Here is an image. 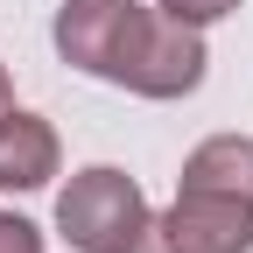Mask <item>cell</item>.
<instances>
[{
  "instance_id": "2",
  "label": "cell",
  "mask_w": 253,
  "mask_h": 253,
  "mask_svg": "<svg viewBox=\"0 0 253 253\" xmlns=\"http://www.w3.org/2000/svg\"><path fill=\"white\" fill-rule=\"evenodd\" d=\"M134 253H253V197L176 190L169 211H148Z\"/></svg>"
},
{
  "instance_id": "9",
  "label": "cell",
  "mask_w": 253,
  "mask_h": 253,
  "mask_svg": "<svg viewBox=\"0 0 253 253\" xmlns=\"http://www.w3.org/2000/svg\"><path fill=\"white\" fill-rule=\"evenodd\" d=\"M0 113H14V78H7V63H0Z\"/></svg>"
},
{
  "instance_id": "5",
  "label": "cell",
  "mask_w": 253,
  "mask_h": 253,
  "mask_svg": "<svg viewBox=\"0 0 253 253\" xmlns=\"http://www.w3.org/2000/svg\"><path fill=\"white\" fill-rule=\"evenodd\" d=\"M63 169V141L42 113H0V190L7 197H28V190H42L49 176Z\"/></svg>"
},
{
  "instance_id": "4",
  "label": "cell",
  "mask_w": 253,
  "mask_h": 253,
  "mask_svg": "<svg viewBox=\"0 0 253 253\" xmlns=\"http://www.w3.org/2000/svg\"><path fill=\"white\" fill-rule=\"evenodd\" d=\"M204 71H211L204 28H190V21L155 7L148 28H141V42H134V56H126V71H120V84L134 99H190L204 84Z\"/></svg>"
},
{
  "instance_id": "7",
  "label": "cell",
  "mask_w": 253,
  "mask_h": 253,
  "mask_svg": "<svg viewBox=\"0 0 253 253\" xmlns=\"http://www.w3.org/2000/svg\"><path fill=\"white\" fill-rule=\"evenodd\" d=\"M162 14H176V21H190V28H211V21H225L239 0H155Z\"/></svg>"
},
{
  "instance_id": "6",
  "label": "cell",
  "mask_w": 253,
  "mask_h": 253,
  "mask_svg": "<svg viewBox=\"0 0 253 253\" xmlns=\"http://www.w3.org/2000/svg\"><path fill=\"white\" fill-rule=\"evenodd\" d=\"M176 190H218V197H253V134H211L183 155Z\"/></svg>"
},
{
  "instance_id": "8",
  "label": "cell",
  "mask_w": 253,
  "mask_h": 253,
  "mask_svg": "<svg viewBox=\"0 0 253 253\" xmlns=\"http://www.w3.org/2000/svg\"><path fill=\"white\" fill-rule=\"evenodd\" d=\"M0 253H42V232H36V218H21V211H0Z\"/></svg>"
},
{
  "instance_id": "1",
  "label": "cell",
  "mask_w": 253,
  "mask_h": 253,
  "mask_svg": "<svg viewBox=\"0 0 253 253\" xmlns=\"http://www.w3.org/2000/svg\"><path fill=\"white\" fill-rule=\"evenodd\" d=\"M141 225H148V197L113 162H91L56 190V232L78 253H134Z\"/></svg>"
},
{
  "instance_id": "3",
  "label": "cell",
  "mask_w": 253,
  "mask_h": 253,
  "mask_svg": "<svg viewBox=\"0 0 253 253\" xmlns=\"http://www.w3.org/2000/svg\"><path fill=\"white\" fill-rule=\"evenodd\" d=\"M148 14L155 7H141V0H63L49 36H56V56L71 63V71L120 84V71H126V56H134V42H141Z\"/></svg>"
}]
</instances>
